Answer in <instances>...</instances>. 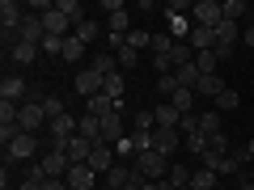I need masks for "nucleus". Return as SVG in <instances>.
Returning a JSON list of instances; mask_svg holds the SVG:
<instances>
[{"label":"nucleus","instance_id":"obj_33","mask_svg":"<svg viewBox=\"0 0 254 190\" xmlns=\"http://www.w3.org/2000/svg\"><path fill=\"white\" fill-rule=\"evenodd\" d=\"M127 47H131V51H153V34H144V30H131V34H127Z\"/></svg>","mask_w":254,"mask_h":190},{"label":"nucleus","instance_id":"obj_18","mask_svg":"<svg viewBox=\"0 0 254 190\" xmlns=\"http://www.w3.org/2000/svg\"><path fill=\"white\" fill-rule=\"evenodd\" d=\"M85 51H89V47H85V43H81L76 34H68V38H64V55H60V59H64V63H72V68H76Z\"/></svg>","mask_w":254,"mask_h":190},{"label":"nucleus","instance_id":"obj_37","mask_svg":"<svg viewBox=\"0 0 254 190\" xmlns=\"http://www.w3.org/2000/svg\"><path fill=\"white\" fill-rule=\"evenodd\" d=\"M174 51V38H170V30L165 34H153V55H170Z\"/></svg>","mask_w":254,"mask_h":190},{"label":"nucleus","instance_id":"obj_46","mask_svg":"<svg viewBox=\"0 0 254 190\" xmlns=\"http://www.w3.org/2000/svg\"><path fill=\"white\" fill-rule=\"evenodd\" d=\"M4 190H17V186H9V182H4Z\"/></svg>","mask_w":254,"mask_h":190},{"label":"nucleus","instance_id":"obj_3","mask_svg":"<svg viewBox=\"0 0 254 190\" xmlns=\"http://www.w3.org/2000/svg\"><path fill=\"white\" fill-rule=\"evenodd\" d=\"M190 17H195V26L216 30L220 21H225V13H220V0H195V4H190Z\"/></svg>","mask_w":254,"mask_h":190},{"label":"nucleus","instance_id":"obj_39","mask_svg":"<svg viewBox=\"0 0 254 190\" xmlns=\"http://www.w3.org/2000/svg\"><path fill=\"white\" fill-rule=\"evenodd\" d=\"M43 55L60 59V55H64V38H51V34H47V38H43Z\"/></svg>","mask_w":254,"mask_h":190},{"label":"nucleus","instance_id":"obj_43","mask_svg":"<svg viewBox=\"0 0 254 190\" xmlns=\"http://www.w3.org/2000/svg\"><path fill=\"white\" fill-rule=\"evenodd\" d=\"M242 47H254V26H246V30H242Z\"/></svg>","mask_w":254,"mask_h":190},{"label":"nucleus","instance_id":"obj_4","mask_svg":"<svg viewBox=\"0 0 254 190\" xmlns=\"http://www.w3.org/2000/svg\"><path fill=\"white\" fill-rule=\"evenodd\" d=\"M72 85H76V93L89 101V97H98V93L106 89V76H98L93 68H76V81H72Z\"/></svg>","mask_w":254,"mask_h":190},{"label":"nucleus","instance_id":"obj_2","mask_svg":"<svg viewBox=\"0 0 254 190\" xmlns=\"http://www.w3.org/2000/svg\"><path fill=\"white\" fill-rule=\"evenodd\" d=\"M102 9H106V34H131V17L123 0H106Z\"/></svg>","mask_w":254,"mask_h":190},{"label":"nucleus","instance_id":"obj_48","mask_svg":"<svg viewBox=\"0 0 254 190\" xmlns=\"http://www.w3.org/2000/svg\"><path fill=\"white\" fill-rule=\"evenodd\" d=\"M216 190H233V186H216Z\"/></svg>","mask_w":254,"mask_h":190},{"label":"nucleus","instance_id":"obj_14","mask_svg":"<svg viewBox=\"0 0 254 190\" xmlns=\"http://www.w3.org/2000/svg\"><path fill=\"white\" fill-rule=\"evenodd\" d=\"M123 136H127V127H123V110H115V114L102 118V140H106V144H119Z\"/></svg>","mask_w":254,"mask_h":190},{"label":"nucleus","instance_id":"obj_47","mask_svg":"<svg viewBox=\"0 0 254 190\" xmlns=\"http://www.w3.org/2000/svg\"><path fill=\"white\" fill-rule=\"evenodd\" d=\"M246 148H250V152H254V140H250V144H246Z\"/></svg>","mask_w":254,"mask_h":190},{"label":"nucleus","instance_id":"obj_8","mask_svg":"<svg viewBox=\"0 0 254 190\" xmlns=\"http://www.w3.org/2000/svg\"><path fill=\"white\" fill-rule=\"evenodd\" d=\"M153 148L161 156H174L182 148V131H174V127H157V131H153Z\"/></svg>","mask_w":254,"mask_h":190},{"label":"nucleus","instance_id":"obj_22","mask_svg":"<svg viewBox=\"0 0 254 190\" xmlns=\"http://www.w3.org/2000/svg\"><path fill=\"white\" fill-rule=\"evenodd\" d=\"M216 186H220V178H216L212 169H203V165L190 173V190H216Z\"/></svg>","mask_w":254,"mask_h":190},{"label":"nucleus","instance_id":"obj_38","mask_svg":"<svg viewBox=\"0 0 254 190\" xmlns=\"http://www.w3.org/2000/svg\"><path fill=\"white\" fill-rule=\"evenodd\" d=\"M182 144H187L195 156H203V152H208V136H182Z\"/></svg>","mask_w":254,"mask_h":190},{"label":"nucleus","instance_id":"obj_10","mask_svg":"<svg viewBox=\"0 0 254 190\" xmlns=\"http://www.w3.org/2000/svg\"><path fill=\"white\" fill-rule=\"evenodd\" d=\"M0 101H30V89H26V81H21V76H4V81H0Z\"/></svg>","mask_w":254,"mask_h":190},{"label":"nucleus","instance_id":"obj_34","mask_svg":"<svg viewBox=\"0 0 254 190\" xmlns=\"http://www.w3.org/2000/svg\"><path fill=\"white\" fill-rule=\"evenodd\" d=\"M220 13H225V21H242L250 9H246L242 0H220Z\"/></svg>","mask_w":254,"mask_h":190},{"label":"nucleus","instance_id":"obj_20","mask_svg":"<svg viewBox=\"0 0 254 190\" xmlns=\"http://www.w3.org/2000/svg\"><path fill=\"white\" fill-rule=\"evenodd\" d=\"M153 114H157V127H174V131L182 127V114L174 110V101H161V106H157Z\"/></svg>","mask_w":254,"mask_h":190},{"label":"nucleus","instance_id":"obj_45","mask_svg":"<svg viewBox=\"0 0 254 190\" xmlns=\"http://www.w3.org/2000/svg\"><path fill=\"white\" fill-rule=\"evenodd\" d=\"M250 26H254V4H250Z\"/></svg>","mask_w":254,"mask_h":190},{"label":"nucleus","instance_id":"obj_25","mask_svg":"<svg viewBox=\"0 0 254 190\" xmlns=\"http://www.w3.org/2000/svg\"><path fill=\"white\" fill-rule=\"evenodd\" d=\"M89 68H93V72H98V76H115L119 59H115V55H110V51H98V55H93V63H89Z\"/></svg>","mask_w":254,"mask_h":190},{"label":"nucleus","instance_id":"obj_24","mask_svg":"<svg viewBox=\"0 0 254 190\" xmlns=\"http://www.w3.org/2000/svg\"><path fill=\"white\" fill-rule=\"evenodd\" d=\"M55 9H60L64 17L72 21V30L81 26V21H85V9H81V0H55Z\"/></svg>","mask_w":254,"mask_h":190},{"label":"nucleus","instance_id":"obj_28","mask_svg":"<svg viewBox=\"0 0 254 190\" xmlns=\"http://www.w3.org/2000/svg\"><path fill=\"white\" fill-rule=\"evenodd\" d=\"M195 93H199V97H208V101H216L220 93H225V81H220V76H203Z\"/></svg>","mask_w":254,"mask_h":190},{"label":"nucleus","instance_id":"obj_15","mask_svg":"<svg viewBox=\"0 0 254 190\" xmlns=\"http://www.w3.org/2000/svg\"><path fill=\"white\" fill-rule=\"evenodd\" d=\"M17 38H21V43H43V38H47V30H43V17H38V13H26V21H21Z\"/></svg>","mask_w":254,"mask_h":190},{"label":"nucleus","instance_id":"obj_42","mask_svg":"<svg viewBox=\"0 0 254 190\" xmlns=\"http://www.w3.org/2000/svg\"><path fill=\"white\" fill-rule=\"evenodd\" d=\"M208 152H220V156L229 152V136H225V131H220V136H212V140H208Z\"/></svg>","mask_w":254,"mask_h":190},{"label":"nucleus","instance_id":"obj_36","mask_svg":"<svg viewBox=\"0 0 254 190\" xmlns=\"http://www.w3.org/2000/svg\"><path fill=\"white\" fill-rule=\"evenodd\" d=\"M38 101H43V114H47V123H51V118H60V114H64V101L55 97V93H47V97H38Z\"/></svg>","mask_w":254,"mask_h":190},{"label":"nucleus","instance_id":"obj_21","mask_svg":"<svg viewBox=\"0 0 254 190\" xmlns=\"http://www.w3.org/2000/svg\"><path fill=\"white\" fill-rule=\"evenodd\" d=\"M174 81H178V89H199L203 72L195 68V63H187V68H178V72H174Z\"/></svg>","mask_w":254,"mask_h":190},{"label":"nucleus","instance_id":"obj_9","mask_svg":"<svg viewBox=\"0 0 254 190\" xmlns=\"http://www.w3.org/2000/svg\"><path fill=\"white\" fill-rule=\"evenodd\" d=\"M38 169H43L47 178H68L72 161H68V152H43V165H38Z\"/></svg>","mask_w":254,"mask_h":190},{"label":"nucleus","instance_id":"obj_12","mask_svg":"<svg viewBox=\"0 0 254 190\" xmlns=\"http://www.w3.org/2000/svg\"><path fill=\"white\" fill-rule=\"evenodd\" d=\"M38 51H43V43H21V38H17V43L9 47V59L17 63V68H30V63L38 59Z\"/></svg>","mask_w":254,"mask_h":190},{"label":"nucleus","instance_id":"obj_11","mask_svg":"<svg viewBox=\"0 0 254 190\" xmlns=\"http://www.w3.org/2000/svg\"><path fill=\"white\" fill-rule=\"evenodd\" d=\"M34 148H38V136H30V131H21L17 140H13L4 152H9V161H30L34 156Z\"/></svg>","mask_w":254,"mask_h":190},{"label":"nucleus","instance_id":"obj_1","mask_svg":"<svg viewBox=\"0 0 254 190\" xmlns=\"http://www.w3.org/2000/svg\"><path fill=\"white\" fill-rule=\"evenodd\" d=\"M136 173L148 182H165L170 178V156H161L157 148H148V152H136Z\"/></svg>","mask_w":254,"mask_h":190},{"label":"nucleus","instance_id":"obj_13","mask_svg":"<svg viewBox=\"0 0 254 190\" xmlns=\"http://www.w3.org/2000/svg\"><path fill=\"white\" fill-rule=\"evenodd\" d=\"M64 182H68V190H93V182H98V173H93L89 165H72Z\"/></svg>","mask_w":254,"mask_h":190},{"label":"nucleus","instance_id":"obj_27","mask_svg":"<svg viewBox=\"0 0 254 190\" xmlns=\"http://www.w3.org/2000/svg\"><path fill=\"white\" fill-rule=\"evenodd\" d=\"M72 34H76V38H81V43H85V47H89V43H98V38H102V26H98V21H93V17H85V21H81V26H76V30H72Z\"/></svg>","mask_w":254,"mask_h":190},{"label":"nucleus","instance_id":"obj_16","mask_svg":"<svg viewBox=\"0 0 254 190\" xmlns=\"http://www.w3.org/2000/svg\"><path fill=\"white\" fill-rule=\"evenodd\" d=\"M89 156H93V140H85V136L68 140V161L72 165H89Z\"/></svg>","mask_w":254,"mask_h":190},{"label":"nucleus","instance_id":"obj_23","mask_svg":"<svg viewBox=\"0 0 254 190\" xmlns=\"http://www.w3.org/2000/svg\"><path fill=\"white\" fill-rule=\"evenodd\" d=\"M131 173H136V169H127V165H115V169L106 173V182H102V186H106V190H123L127 182H131Z\"/></svg>","mask_w":254,"mask_h":190},{"label":"nucleus","instance_id":"obj_26","mask_svg":"<svg viewBox=\"0 0 254 190\" xmlns=\"http://www.w3.org/2000/svg\"><path fill=\"white\" fill-rule=\"evenodd\" d=\"M195 97H199V93H195V89H178V93H174L170 101H174V110H178V114L187 118L190 110H195Z\"/></svg>","mask_w":254,"mask_h":190},{"label":"nucleus","instance_id":"obj_5","mask_svg":"<svg viewBox=\"0 0 254 190\" xmlns=\"http://www.w3.org/2000/svg\"><path fill=\"white\" fill-rule=\"evenodd\" d=\"M43 101L38 97H30V101H21V114H17V123H21V131H30V136H38V127H43Z\"/></svg>","mask_w":254,"mask_h":190},{"label":"nucleus","instance_id":"obj_29","mask_svg":"<svg viewBox=\"0 0 254 190\" xmlns=\"http://www.w3.org/2000/svg\"><path fill=\"white\" fill-rule=\"evenodd\" d=\"M195 68H199L203 76H216V68H220V55H216V51H199V55H195Z\"/></svg>","mask_w":254,"mask_h":190},{"label":"nucleus","instance_id":"obj_40","mask_svg":"<svg viewBox=\"0 0 254 190\" xmlns=\"http://www.w3.org/2000/svg\"><path fill=\"white\" fill-rule=\"evenodd\" d=\"M115 59H119V68H136V63H140V51H131V47H123V51H119Z\"/></svg>","mask_w":254,"mask_h":190},{"label":"nucleus","instance_id":"obj_35","mask_svg":"<svg viewBox=\"0 0 254 190\" xmlns=\"http://www.w3.org/2000/svg\"><path fill=\"white\" fill-rule=\"evenodd\" d=\"M102 93H106L115 106H123V76H119V72H115V76H106V89H102Z\"/></svg>","mask_w":254,"mask_h":190},{"label":"nucleus","instance_id":"obj_31","mask_svg":"<svg viewBox=\"0 0 254 190\" xmlns=\"http://www.w3.org/2000/svg\"><path fill=\"white\" fill-rule=\"evenodd\" d=\"M165 182H170L174 190H190V169H187V165H170V178H165Z\"/></svg>","mask_w":254,"mask_h":190},{"label":"nucleus","instance_id":"obj_17","mask_svg":"<svg viewBox=\"0 0 254 190\" xmlns=\"http://www.w3.org/2000/svg\"><path fill=\"white\" fill-rule=\"evenodd\" d=\"M115 110H123V106H115L106 93H98V97L85 101V114H93V118H106V114H115Z\"/></svg>","mask_w":254,"mask_h":190},{"label":"nucleus","instance_id":"obj_41","mask_svg":"<svg viewBox=\"0 0 254 190\" xmlns=\"http://www.w3.org/2000/svg\"><path fill=\"white\" fill-rule=\"evenodd\" d=\"M115 152H119V156H136V140H131V131H127V136L115 144Z\"/></svg>","mask_w":254,"mask_h":190},{"label":"nucleus","instance_id":"obj_32","mask_svg":"<svg viewBox=\"0 0 254 190\" xmlns=\"http://www.w3.org/2000/svg\"><path fill=\"white\" fill-rule=\"evenodd\" d=\"M199 136H220V114L216 110H208V114H199Z\"/></svg>","mask_w":254,"mask_h":190},{"label":"nucleus","instance_id":"obj_7","mask_svg":"<svg viewBox=\"0 0 254 190\" xmlns=\"http://www.w3.org/2000/svg\"><path fill=\"white\" fill-rule=\"evenodd\" d=\"M38 17H43V30H47L51 38H68V34H72V21L64 17V13L55 9V4H51L47 13H38Z\"/></svg>","mask_w":254,"mask_h":190},{"label":"nucleus","instance_id":"obj_44","mask_svg":"<svg viewBox=\"0 0 254 190\" xmlns=\"http://www.w3.org/2000/svg\"><path fill=\"white\" fill-rule=\"evenodd\" d=\"M237 190H254V182H242V186H237Z\"/></svg>","mask_w":254,"mask_h":190},{"label":"nucleus","instance_id":"obj_19","mask_svg":"<svg viewBox=\"0 0 254 190\" xmlns=\"http://www.w3.org/2000/svg\"><path fill=\"white\" fill-rule=\"evenodd\" d=\"M237 106H242V93H237V89H229V85H225V93H220V97L212 101V110H216V114H233Z\"/></svg>","mask_w":254,"mask_h":190},{"label":"nucleus","instance_id":"obj_30","mask_svg":"<svg viewBox=\"0 0 254 190\" xmlns=\"http://www.w3.org/2000/svg\"><path fill=\"white\" fill-rule=\"evenodd\" d=\"M76 136H85V140H93V144H98V140H102V118L81 114V131H76Z\"/></svg>","mask_w":254,"mask_h":190},{"label":"nucleus","instance_id":"obj_6","mask_svg":"<svg viewBox=\"0 0 254 190\" xmlns=\"http://www.w3.org/2000/svg\"><path fill=\"white\" fill-rule=\"evenodd\" d=\"M89 169L98 173V178H106V173L115 169V144L98 140V144H93V156H89Z\"/></svg>","mask_w":254,"mask_h":190}]
</instances>
